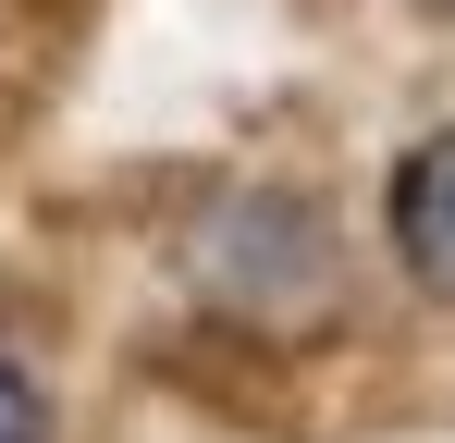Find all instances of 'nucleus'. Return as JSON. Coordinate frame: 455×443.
<instances>
[{"mask_svg":"<svg viewBox=\"0 0 455 443\" xmlns=\"http://www.w3.org/2000/svg\"><path fill=\"white\" fill-rule=\"evenodd\" d=\"M172 284L197 320H222L246 345H320L345 308H357V246L320 185H283V173H246V185H210L185 234H172Z\"/></svg>","mask_w":455,"mask_h":443,"instance_id":"f257e3e1","label":"nucleus"},{"mask_svg":"<svg viewBox=\"0 0 455 443\" xmlns=\"http://www.w3.org/2000/svg\"><path fill=\"white\" fill-rule=\"evenodd\" d=\"M381 259L406 295L455 308V124H419L381 160Z\"/></svg>","mask_w":455,"mask_h":443,"instance_id":"f03ea898","label":"nucleus"},{"mask_svg":"<svg viewBox=\"0 0 455 443\" xmlns=\"http://www.w3.org/2000/svg\"><path fill=\"white\" fill-rule=\"evenodd\" d=\"M0 443H62V419H50V382L25 358H0Z\"/></svg>","mask_w":455,"mask_h":443,"instance_id":"7ed1b4c3","label":"nucleus"},{"mask_svg":"<svg viewBox=\"0 0 455 443\" xmlns=\"http://www.w3.org/2000/svg\"><path fill=\"white\" fill-rule=\"evenodd\" d=\"M419 12H455V0H419Z\"/></svg>","mask_w":455,"mask_h":443,"instance_id":"20e7f679","label":"nucleus"}]
</instances>
